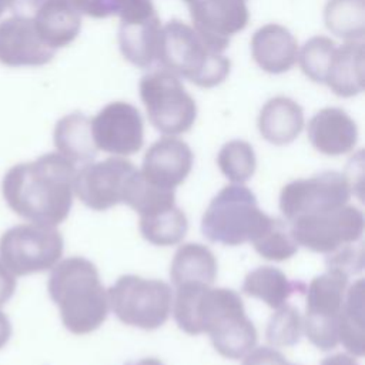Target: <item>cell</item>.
<instances>
[{
    "label": "cell",
    "mask_w": 365,
    "mask_h": 365,
    "mask_svg": "<svg viewBox=\"0 0 365 365\" xmlns=\"http://www.w3.org/2000/svg\"><path fill=\"white\" fill-rule=\"evenodd\" d=\"M11 11L30 16L37 34L53 50L71 44L81 30V14L71 0H16Z\"/></svg>",
    "instance_id": "cell-11"
},
{
    "label": "cell",
    "mask_w": 365,
    "mask_h": 365,
    "mask_svg": "<svg viewBox=\"0 0 365 365\" xmlns=\"http://www.w3.org/2000/svg\"><path fill=\"white\" fill-rule=\"evenodd\" d=\"M157 61L202 88L220 86L231 71V61L224 51L210 44L192 24L177 19L161 26Z\"/></svg>",
    "instance_id": "cell-1"
},
{
    "label": "cell",
    "mask_w": 365,
    "mask_h": 365,
    "mask_svg": "<svg viewBox=\"0 0 365 365\" xmlns=\"http://www.w3.org/2000/svg\"><path fill=\"white\" fill-rule=\"evenodd\" d=\"M302 332L304 327L299 311L294 305L284 304L271 315L267 324L265 336L269 346L278 349L298 344Z\"/></svg>",
    "instance_id": "cell-30"
},
{
    "label": "cell",
    "mask_w": 365,
    "mask_h": 365,
    "mask_svg": "<svg viewBox=\"0 0 365 365\" xmlns=\"http://www.w3.org/2000/svg\"><path fill=\"white\" fill-rule=\"evenodd\" d=\"M190 11L192 27L221 51L230 38L242 31L250 20L245 0H182Z\"/></svg>",
    "instance_id": "cell-12"
},
{
    "label": "cell",
    "mask_w": 365,
    "mask_h": 365,
    "mask_svg": "<svg viewBox=\"0 0 365 365\" xmlns=\"http://www.w3.org/2000/svg\"><path fill=\"white\" fill-rule=\"evenodd\" d=\"M348 279L345 274L327 269L311 279L305 297L304 334L321 351H331L339 345L338 317L345 299Z\"/></svg>",
    "instance_id": "cell-6"
},
{
    "label": "cell",
    "mask_w": 365,
    "mask_h": 365,
    "mask_svg": "<svg viewBox=\"0 0 365 365\" xmlns=\"http://www.w3.org/2000/svg\"><path fill=\"white\" fill-rule=\"evenodd\" d=\"M130 365H164V364L157 358H143L135 362H131Z\"/></svg>",
    "instance_id": "cell-35"
},
{
    "label": "cell",
    "mask_w": 365,
    "mask_h": 365,
    "mask_svg": "<svg viewBox=\"0 0 365 365\" xmlns=\"http://www.w3.org/2000/svg\"><path fill=\"white\" fill-rule=\"evenodd\" d=\"M327 29L344 41H362L365 0H328L324 9Z\"/></svg>",
    "instance_id": "cell-26"
},
{
    "label": "cell",
    "mask_w": 365,
    "mask_h": 365,
    "mask_svg": "<svg viewBox=\"0 0 365 365\" xmlns=\"http://www.w3.org/2000/svg\"><path fill=\"white\" fill-rule=\"evenodd\" d=\"M335 47V41L327 36H314L307 40L298 50L297 60L305 77L314 83L324 84Z\"/></svg>",
    "instance_id": "cell-31"
},
{
    "label": "cell",
    "mask_w": 365,
    "mask_h": 365,
    "mask_svg": "<svg viewBox=\"0 0 365 365\" xmlns=\"http://www.w3.org/2000/svg\"><path fill=\"white\" fill-rule=\"evenodd\" d=\"M83 16L93 19L120 17V21H137L157 14L153 0H71Z\"/></svg>",
    "instance_id": "cell-27"
},
{
    "label": "cell",
    "mask_w": 365,
    "mask_h": 365,
    "mask_svg": "<svg viewBox=\"0 0 365 365\" xmlns=\"http://www.w3.org/2000/svg\"><path fill=\"white\" fill-rule=\"evenodd\" d=\"M298 43L294 34L278 23L259 27L251 38V56L257 66L269 74L291 70L298 60Z\"/></svg>",
    "instance_id": "cell-16"
},
{
    "label": "cell",
    "mask_w": 365,
    "mask_h": 365,
    "mask_svg": "<svg viewBox=\"0 0 365 365\" xmlns=\"http://www.w3.org/2000/svg\"><path fill=\"white\" fill-rule=\"evenodd\" d=\"M192 163L194 154L185 141L177 135H164L145 151L140 173L155 187L175 190L191 173Z\"/></svg>",
    "instance_id": "cell-14"
},
{
    "label": "cell",
    "mask_w": 365,
    "mask_h": 365,
    "mask_svg": "<svg viewBox=\"0 0 365 365\" xmlns=\"http://www.w3.org/2000/svg\"><path fill=\"white\" fill-rule=\"evenodd\" d=\"M364 267V248L361 244L345 245L327 255V269H335L346 277L356 274Z\"/></svg>",
    "instance_id": "cell-32"
},
{
    "label": "cell",
    "mask_w": 365,
    "mask_h": 365,
    "mask_svg": "<svg viewBox=\"0 0 365 365\" xmlns=\"http://www.w3.org/2000/svg\"><path fill=\"white\" fill-rule=\"evenodd\" d=\"M53 292L61 305L64 324L78 335L98 329L110 305L98 269L86 258L66 261L53 278Z\"/></svg>",
    "instance_id": "cell-2"
},
{
    "label": "cell",
    "mask_w": 365,
    "mask_h": 365,
    "mask_svg": "<svg viewBox=\"0 0 365 365\" xmlns=\"http://www.w3.org/2000/svg\"><path fill=\"white\" fill-rule=\"evenodd\" d=\"M16 0H0V16L7 10L11 9V6L14 4Z\"/></svg>",
    "instance_id": "cell-36"
},
{
    "label": "cell",
    "mask_w": 365,
    "mask_h": 365,
    "mask_svg": "<svg viewBox=\"0 0 365 365\" xmlns=\"http://www.w3.org/2000/svg\"><path fill=\"white\" fill-rule=\"evenodd\" d=\"M217 258L208 247L198 242H187L175 251L170 265V277L175 287L192 282L212 285L217 278Z\"/></svg>",
    "instance_id": "cell-20"
},
{
    "label": "cell",
    "mask_w": 365,
    "mask_h": 365,
    "mask_svg": "<svg viewBox=\"0 0 365 365\" xmlns=\"http://www.w3.org/2000/svg\"><path fill=\"white\" fill-rule=\"evenodd\" d=\"M272 222L244 184L225 185L208 204L201 218V231L212 242L237 247L252 242Z\"/></svg>",
    "instance_id": "cell-3"
},
{
    "label": "cell",
    "mask_w": 365,
    "mask_h": 365,
    "mask_svg": "<svg viewBox=\"0 0 365 365\" xmlns=\"http://www.w3.org/2000/svg\"><path fill=\"white\" fill-rule=\"evenodd\" d=\"M307 135L318 153L338 157L355 148L358 143V125L342 108L325 107L317 111L308 121Z\"/></svg>",
    "instance_id": "cell-15"
},
{
    "label": "cell",
    "mask_w": 365,
    "mask_h": 365,
    "mask_svg": "<svg viewBox=\"0 0 365 365\" xmlns=\"http://www.w3.org/2000/svg\"><path fill=\"white\" fill-rule=\"evenodd\" d=\"M364 301V279H356L352 285H348L338 317V341L355 358H362L365 354Z\"/></svg>",
    "instance_id": "cell-22"
},
{
    "label": "cell",
    "mask_w": 365,
    "mask_h": 365,
    "mask_svg": "<svg viewBox=\"0 0 365 365\" xmlns=\"http://www.w3.org/2000/svg\"><path fill=\"white\" fill-rule=\"evenodd\" d=\"M161 21L158 14L137 21H120L118 47L135 67L147 68L157 61Z\"/></svg>",
    "instance_id": "cell-19"
},
{
    "label": "cell",
    "mask_w": 365,
    "mask_h": 365,
    "mask_svg": "<svg viewBox=\"0 0 365 365\" xmlns=\"http://www.w3.org/2000/svg\"><path fill=\"white\" fill-rule=\"evenodd\" d=\"M138 228L145 241L157 247H171L182 241L188 230V220L177 204L168 208L140 215Z\"/></svg>",
    "instance_id": "cell-24"
},
{
    "label": "cell",
    "mask_w": 365,
    "mask_h": 365,
    "mask_svg": "<svg viewBox=\"0 0 365 365\" xmlns=\"http://www.w3.org/2000/svg\"><path fill=\"white\" fill-rule=\"evenodd\" d=\"M107 297L110 309L123 324L153 331L167 322L174 295L161 279L127 274L107 289Z\"/></svg>",
    "instance_id": "cell-4"
},
{
    "label": "cell",
    "mask_w": 365,
    "mask_h": 365,
    "mask_svg": "<svg viewBox=\"0 0 365 365\" xmlns=\"http://www.w3.org/2000/svg\"><path fill=\"white\" fill-rule=\"evenodd\" d=\"M292 291L294 285L288 277L281 269L269 265L250 271L242 282L245 295L261 299L272 309L287 304Z\"/></svg>",
    "instance_id": "cell-25"
},
{
    "label": "cell",
    "mask_w": 365,
    "mask_h": 365,
    "mask_svg": "<svg viewBox=\"0 0 365 365\" xmlns=\"http://www.w3.org/2000/svg\"><path fill=\"white\" fill-rule=\"evenodd\" d=\"M324 84L338 97H355L365 86L364 41H344L336 46Z\"/></svg>",
    "instance_id": "cell-17"
},
{
    "label": "cell",
    "mask_w": 365,
    "mask_h": 365,
    "mask_svg": "<svg viewBox=\"0 0 365 365\" xmlns=\"http://www.w3.org/2000/svg\"><path fill=\"white\" fill-rule=\"evenodd\" d=\"M289 365H294V364H289Z\"/></svg>",
    "instance_id": "cell-37"
},
{
    "label": "cell",
    "mask_w": 365,
    "mask_h": 365,
    "mask_svg": "<svg viewBox=\"0 0 365 365\" xmlns=\"http://www.w3.org/2000/svg\"><path fill=\"white\" fill-rule=\"evenodd\" d=\"M319 365H359L356 358L348 352H338L322 359Z\"/></svg>",
    "instance_id": "cell-34"
},
{
    "label": "cell",
    "mask_w": 365,
    "mask_h": 365,
    "mask_svg": "<svg viewBox=\"0 0 365 365\" xmlns=\"http://www.w3.org/2000/svg\"><path fill=\"white\" fill-rule=\"evenodd\" d=\"M254 250L268 261H287L298 251V244L291 235L285 221L272 218L269 227L252 241Z\"/></svg>",
    "instance_id": "cell-29"
},
{
    "label": "cell",
    "mask_w": 365,
    "mask_h": 365,
    "mask_svg": "<svg viewBox=\"0 0 365 365\" xmlns=\"http://www.w3.org/2000/svg\"><path fill=\"white\" fill-rule=\"evenodd\" d=\"M56 50L37 34L27 14L13 13L0 21V64L7 67H38L50 63Z\"/></svg>",
    "instance_id": "cell-13"
},
{
    "label": "cell",
    "mask_w": 365,
    "mask_h": 365,
    "mask_svg": "<svg viewBox=\"0 0 365 365\" xmlns=\"http://www.w3.org/2000/svg\"><path fill=\"white\" fill-rule=\"evenodd\" d=\"M220 171L234 184H244L252 178L257 168V157L252 145L244 140H230L218 151Z\"/></svg>",
    "instance_id": "cell-28"
},
{
    "label": "cell",
    "mask_w": 365,
    "mask_h": 365,
    "mask_svg": "<svg viewBox=\"0 0 365 365\" xmlns=\"http://www.w3.org/2000/svg\"><path fill=\"white\" fill-rule=\"evenodd\" d=\"M298 247L318 254H331L359 242L364 234V214L349 202L322 212L304 215L288 222Z\"/></svg>",
    "instance_id": "cell-7"
},
{
    "label": "cell",
    "mask_w": 365,
    "mask_h": 365,
    "mask_svg": "<svg viewBox=\"0 0 365 365\" xmlns=\"http://www.w3.org/2000/svg\"><path fill=\"white\" fill-rule=\"evenodd\" d=\"M304 123L302 107L285 96L269 98L261 107L257 120L261 137L274 145H287L297 140Z\"/></svg>",
    "instance_id": "cell-18"
},
{
    "label": "cell",
    "mask_w": 365,
    "mask_h": 365,
    "mask_svg": "<svg viewBox=\"0 0 365 365\" xmlns=\"http://www.w3.org/2000/svg\"><path fill=\"white\" fill-rule=\"evenodd\" d=\"M54 143L70 161L91 160L98 151L91 134V118L83 113H71L58 120L54 128Z\"/></svg>",
    "instance_id": "cell-23"
},
{
    "label": "cell",
    "mask_w": 365,
    "mask_h": 365,
    "mask_svg": "<svg viewBox=\"0 0 365 365\" xmlns=\"http://www.w3.org/2000/svg\"><path fill=\"white\" fill-rule=\"evenodd\" d=\"M137 167L125 157H108L87 164L74 177L78 198L94 211H106L123 204L128 180Z\"/></svg>",
    "instance_id": "cell-10"
},
{
    "label": "cell",
    "mask_w": 365,
    "mask_h": 365,
    "mask_svg": "<svg viewBox=\"0 0 365 365\" xmlns=\"http://www.w3.org/2000/svg\"><path fill=\"white\" fill-rule=\"evenodd\" d=\"M241 365H289L287 358L272 346L252 348L244 358Z\"/></svg>",
    "instance_id": "cell-33"
},
{
    "label": "cell",
    "mask_w": 365,
    "mask_h": 365,
    "mask_svg": "<svg viewBox=\"0 0 365 365\" xmlns=\"http://www.w3.org/2000/svg\"><path fill=\"white\" fill-rule=\"evenodd\" d=\"M140 98L148 120L164 135H180L191 130L197 118V104L178 76L158 68L141 77Z\"/></svg>",
    "instance_id": "cell-5"
},
{
    "label": "cell",
    "mask_w": 365,
    "mask_h": 365,
    "mask_svg": "<svg viewBox=\"0 0 365 365\" xmlns=\"http://www.w3.org/2000/svg\"><path fill=\"white\" fill-rule=\"evenodd\" d=\"M91 134L97 150L128 157L144 144V121L133 104L111 101L91 118Z\"/></svg>",
    "instance_id": "cell-9"
},
{
    "label": "cell",
    "mask_w": 365,
    "mask_h": 365,
    "mask_svg": "<svg viewBox=\"0 0 365 365\" xmlns=\"http://www.w3.org/2000/svg\"><path fill=\"white\" fill-rule=\"evenodd\" d=\"M214 349L227 359H242L257 345L258 334L245 309L220 321L208 334Z\"/></svg>",
    "instance_id": "cell-21"
},
{
    "label": "cell",
    "mask_w": 365,
    "mask_h": 365,
    "mask_svg": "<svg viewBox=\"0 0 365 365\" xmlns=\"http://www.w3.org/2000/svg\"><path fill=\"white\" fill-rule=\"evenodd\" d=\"M352 187L345 174L322 171L285 184L279 194V210L287 222L348 204Z\"/></svg>",
    "instance_id": "cell-8"
}]
</instances>
